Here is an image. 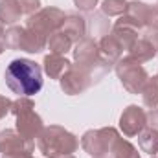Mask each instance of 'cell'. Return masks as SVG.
I'll return each instance as SVG.
<instances>
[{"instance_id": "4316f807", "label": "cell", "mask_w": 158, "mask_h": 158, "mask_svg": "<svg viewBox=\"0 0 158 158\" xmlns=\"http://www.w3.org/2000/svg\"><path fill=\"white\" fill-rule=\"evenodd\" d=\"M74 4H76V7H77L79 11H83V13H90V11L96 9L98 0H74Z\"/></svg>"}, {"instance_id": "d590c367", "label": "cell", "mask_w": 158, "mask_h": 158, "mask_svg": "<svg viewBox=\"0 0 158 158\" xmlns=\"http://www.w3.org/2000/svg\"><path fill=\"white\" fill-rule=\"evenodd\" d=\"M156 6H158V2H156Z\"/></svg>"}, {"instance_id": "ba28073f", "label": "cell", "mask_w": 158, "mask_h": 158, "mask_svg": "<svg viewBox=\"0 0 158 158\" xmlns=\"http://www.w3.org/2000/svg\"><path fill=\"white\" fill-rule=\"evenodd\" d=\"M149 13H151V6L145 2H129L127 11L114 22V26H125V28H132V30H143L149 26Z\"/></svg>"}, {"instance_id": "8992f818", "label": "cell", "mask_w": 158, "mask_h": 158, "mask_svg": "<svg viewBox=\"0 0 158 158\" xmlns=\"http://www.w3.org/2000/svg\"><path fill=\"white\" fill-rule=\"evenodd\" d=\"M64 19H66V13L63 9H59V7H42L37 13L28 17L26 28L37 31L39 35L48 39V35H52V33L61 30Z\"/></svg>"}, {"instance_id": "e0dca14e", "label": "cell", "mask_w": 158, "mask_h": 158, "mask_svg": "<svg viewBox=\"0 0 158 158\" xmlns=\"http://www.w3.org/2000/svg\"><path fill=\"white\" fill-rule=\"evenodd\" d=\"M88 28H90V35H92L94 39H96V37H105V35L110 33V28H112L110 17H107L105 13L98 11V13L92 15L90 22H88Z\"/></svg>"}, {"instance_id": "44dd1931", "label": "cell", "mask_w": 158, "mask_h": 158, "mask_svg": "<svg viewBox=\"0 0 158 158\" xmlns=\"http://www.w3.org/2000/svg\"><path fill=\"white\" fill-rule=\"evenodd\" d=\"M110 158H140V153L129 140H123L119 136L110 151Z\"/></svg>"}, {"instance_id": "f546056e", "label": "cell", "mask_w": 158, "mask_h": 158, "mask_svg": "<svg viewBox=\"0 0 158 158\" xmlns=\"http://www.w3.org/2000/svg\"><path fill=\"white\" fill-rule=\"evenodd\" d=\"M149 26H156V28H158V6H151V13H149Z\"/></svg>"}, {"instance_id": "f1b7e54d", "label": "cell", "mask_w": 158, "mask_h": 158, "mask_svg": "<svg viewBox=\"0 0 158 158\" xmlns=\"http://www.w3.org/2000/svg\"><path fill=\"white\" fill-rule=\"evenodd\" d=\"M147 125H149L151 129L158 131V107L156 109H151V110L147 112Z\"/></svg>"}, {"instance_id": "3957f363", "label": "cell", "mask_w": 158, "mask_h": 158, "mask_svg": "<svg viewBox=\"0 0 158 158\" xmlns=\"http://www.w3.org/2000/svg\"><path fill=\"white\" fill-rule=\"evenodd\" d=\"M118 138H119L118 131L112 129V127L86 131L81 138V147L92 158H109Z\"/></svg>"}, {"instance_id": "6da1fadb", "label": "cell", "mask_w": 158, "mask_h": 158, "mask_svg": "<svg viewBox=\"0 0 158 158\" xmlns=\"http://www.w3.org/2000/svg\"><path fill=\"white\" fill-rule=\"evenodd\" d=\"M6 85L19 96H33L42 88V68L31 59H15L4 72Z\"/></svg>"}, {"instance_id": "d6a6232c", "label": "cell", "mask_w": 158, "mask_h": 158, "mask_svg": "<svg viewBox=\"0 0 158 158\" xmlns=\"http://www.w3.org/2000/svg\"><path fill=\"white\" fill-rule=\"evenodd\" d=\"M57 158H76L74 155H63V156H57Z\"/></svg>"}, {"instance_id": "1f68e13d", "label": "cell", "mask_w": 158, "mask_h": 158, "mask_svg": "<svg viewBox=\"0 0 158 158\" xmlns=\"http://www.w3.org/2000/svg\"><path fill=\"white\" fill-rule=\"evenodd\" d=\"M2 158H33V156H31V153H15V155H7V156Z\"/></svg>"}, {"instance_id": "9a60e30c", "label": "cell", "mask_w": 158, "mask_h": 158, "mask_svg": "<svg viewBox=\"0 0 158 158\" xmlns=\"http://www.w3.org/2000/svg\"><path fill=\"white\" fill-rule=\"evenodd\" d=\"M131 59H134V61H138V63H147V61H151L155 55H156V48L149 42V40H145L143 37H140V39H136V42L129 48V53H127Z\"/></svg>"}, {"instance_id": "cb8c5ba5", "label": "cell", "mask_w": 158, "mask_h": 158, "mask_svg": "<svg viewBox=\"0 0 158 158\" xmlns=\"http://www.w3.org/2000/svg\"><path fill=\"white\" fill-rule=\"evenodd\" d=\"M33 109H35L33 99L28 98V96H20L19 99H15V101L11 103V110H9V112L17 118V116L24 114V112H30V110H33Z\"/></svg>"}, {"instance_id": "7c38bea8", "label": "cell", "mask_w": 158, "mask_h": 158, "mask_svg": "<svg viewBox=\"0 0 158 158\" xmlns=\"http://www.w3.org/2000/svg\"><path fill=\"white\" fill-rule=\"evenodd\" d=\"M61 31L64 35H68V39L72 40V42H79L86 35V20L81 15L70 13V15H66L64 22L61 26Z\"/></svg>"}, {"instance_id": "7a4b0ae2", "label": "cell", "mask_w": 158, "mask_h": 158, "mask_svg": "<svg viewBox=\"0 0 158 158\" xmlns=\"http://www.w3.org/2000/svg\"><path fill=\"white\" fill-rule=\"evenodd\" d=\"M79 147L77 136L59 125L44 127L37 136V149L46 158H57L63 155H72Z\"/></svg>"}, {"instance_id": "5b68a950", "label": "cell", "mask_w": 158, "mask_h": 158, "mask_svg": "<svg viewBox=\"0 0 158 158\" xmlns=\"http://www.w3.org/2000/svg\"><path fill=\"white\" fill-rule=\"evenodd\" d=\"M114 70L118 74L119 81L123 85V88L129 92V94H140L143 85L147 83V72L145 68L142 66V63L131 59L129 55H125L123 59H119L118 63L114 64Z\"/></svg>"}, {"instance_id": "4fadbf2b", "label": "cell", "mask_w": 158, "mask_h": 158, "mask_svg": "<svg viewBox=\"0 0 158 158\" xmlns=\"http://www.w3.org/2000/svg\"><path fill=\"white\" fill-rule=\"evenodd\" d=\"M42 64H44V72H46L52 79H61V77H63V74L70 68V64H72V63H70L64 55L50 53V55H46V57H44Z\"/></svg>"}, {"instance_id": "836d02e7", "label": "cell", "mask_w": 158, "mask_h": 158, "mask_svg": "<svg viewBox=\"0 0 158 158\" xmlns=\"http://www.w3.org/2000/svg\"><path fill=\"white\" fill-rule=\"evenodd\" d=\"M151 158H156V156H151Z\"/></svg>"}, {"instance_id": "9c48e42d", "label": "cell", "mask_w": 158, "mask_h": 158, "mask_svg": "<svg viewBox=\"0 0 158 158\" xmlns=\"http://www.w3.org/2000/svg\"><path fill=\"white\" fill-rule=\"evenodd\" d=\"M147 127V112L138 105H129L119 116V129L127 138L138 136Z\"/></svg>"}, {"instance_id": "30bf717a", "label": "cell", "mask_w": 158, "mask_h": 158, "mask_svg": "<svg viewBox=\"0 0 158 158\" xmlns=\"http://www.w3.org/2000/svg\"><path fill=\"white\" fill-rule=\"evenodd\" d=\"M35 142L26 140L13 129H6L0 132V153L2 156L15 155V153H33Z\"/></svg>"}, {"instance_id": "e575fe53", "label": "cell", "mask_w": 158, "mask_h": 158, "mask_svg": "<svg viewBox=\"0 0 158 158\" xmlns=\"http://www.w3.org/2000/svg\"><path fill=\"white\" fill-rule=\"evenodd\" d=\"M156 77H158V74H156Z\"/></svg>"}, {"instance_id": "52a82bcc", "label": "cell", "mask_w": 158, "mask_h": 158, "mask_svg": "<svg viewBox=\"0 0 158 158\" xmlns=\"http://www.w3.org/2000/svg\"><path fill=\"white\" fill-rule=\"evenodd\" d=\"M61 81V88L64 94L68 96H77L83 94L85 90H88L94 85V79L90 76V72L79 64H70V68L63 74Z\"/></svg>"}, {"instance_id": "d6986e66", "label": "cell", "mask_w": 158, "mask_h": 158, "mask_svg": "<svg viewBox=\"0 0 158 158\" xmlns=\"http://www.w3.org/2000/svg\"><path fill=\"white\" fill-rule=\"evenodd\" d=\"M72 40L68 39V35H64L61 30L59 31H55V33H52L50 37H48V48H50V53H57V55H63V53H66L70 48H72Z\"/></svg>"}, {"instance_id": "83f0119b", "label": "cell", "mask_w": 158, "mask_h": 158, "mask_svg": "<svg viewBox=\"0 0 158 158\" xmlns=\"http://www.w3.org/2000/svg\"><path fill=\"white\" fill-rule=\"evenodd\" d=\"M11 103H13V101H11L9 98H6V96L0 94V119L6 118V114L11 110Z\"/></svg>"}, {"instance_id": "ac0fdd59", "label": "cell", "mask_w": 158, "mask_h": 158, "mask_svg": "<svg viewBox=\"0 0 158 158\" xmlns=\"http://www.w3.org/2000/svg\"><path fill=\"white\" fill-rule=\"evenodd\" d=\"M138 145L143 153L151 155V156H156L158 153V131L155 129H143L140 134H138Z\"/></svg>"}, {"instance_id": "7402d4cb", "label": "cell", "mask_w": 158, "mask_h": 158, "mask_svg": "<svg viewBox=\"0 0 158 158\" xmlns=\"http://www.w3.org/2000/svg\"><path fill=\"white\" fill-rule=\"evenodd\" d=\"M112 33L116 35V39L119 40V44H121V48L123 50H127L129 52V48L136 42L138 39V31L136 30H132V28H125V26H112Z\"/></svg>"}, {"instance_id": "d4e9b609", "label": "cell", "mask_w": 158, "mask_h": 158, "mask_svg": "<svg viewBox=\"0 0 158 158\" xmlns=\"http://www.w3.org/2000/svg\"><path fill=\"white\" fill-rule=\"evenodd\" d=\"M20 9H22V15H33L40 9V0H17Z\"/></svg>"}, {"instance_id": "5bb4252c", "label": "cell", "mask_w": 158, "mask_h": 158, "mask_svg": "<svg viewBox=\"0 0 158 158\" xmlns=\"http://www.w3.org/2000/svg\"><path fill=\"white\" fill-rule=\"evenodd\" d=\"M98 44H99V52H101V55H103L107 61H110L112 64H116V63L119 61L123 48H121L119 40L116 39V35H114L112 31H110L109 35L101 37V39L98 40Z\"/></svg>"}, {"instance_id": "2e32d148", "label": "cell", "mask_w": 158, "mask_h": 158, "mask_svg": "<svg viewBox=\"0 0 158 158\" xmlns=\"http://www.w3.org/2000/svg\"><path fill=\"white\" fill-rule=\"evenodd\" d=\"M22 9L17 0H0V22L13 26L17 20H20Z\"/></svg>"}, {"instance_id": "277c9868", "label": "cell", "mask_w": 158, "mask_h": 158, "mask_svg": "<svg viewBox=\"0 0 158 158\" xmlns=\"http://www.w3.org/2000/svg\"><path fill=\"white\" fill-rule=\"evenodd\" d=\"M48 39L26 26H11L6 31V46L9 50H22L28 53H39L46 48Z\"/></svg>"}, {"instance_id": "ffe728a7", "label": "cell", "mask_w": 158, "mask_h": 158, "mask_svg": "<svg viewBox=\"0 0 158 158\" xmlns=\"http://www.w3.org/2000/svg\"><path fill=\"white\" fill-rule=\"evenodd\" d=\"M142 101L145 107L149 109H156L158 107V77L155 76L153 79H147V83L142 88Z\"/></svg>"}, {"instance_id": "603a6c76", "label": "cell", "mask_w": 158, "mask_h": 158, "mask_svg": "<svg viewBox=\"0 0 158 158\" xmlns=\"http://www.w3.org/2000/svg\"><path fill=\"white\" fill-rule=\"evenodd\" d=\"M129 2L125 0H103L101 4V13H105L107 17H121L127 11Z\"/></svg>"}, {"instance_id": "4dcf8cb0", "label": "cell", "mask_w": 158, "mask_h": 158, "mask_svg": "<svg viewBox=\"0 0 158 158\" xmlns=\"http://www.w3.org/2000/svg\"><path fill=\"white\" fill-rule=\"evenodd\" d=\"M6 48H7V46H6V30H4V24L0 22V55L4 53Z\"/></svg>"}, {"instance_id": "484cf974", "label": "cell", "mask_w": 158, "mask_h": 158, "mask_svg": "<svg viewBox=\"0 0 158 158\" xmlns=\"http://www.w3.org/2000/svg\"><path fill=\"white\" fill-rule=\"evenodd\" d=\"M145 40H149L155 48L158 50V28L156 26H147L143 28V35H142Z\"/></svg>"}, {"instance_id": "8fae6325", "label": "cell", "mask_w": 158, "mask_h": 158, "mask_svg": "<svg viewBox=\"0 0 158 158\" xmlns=\"http://www.w3.org/2000/svg\"><path fill=\"white\" fill-rule=\"evenodd\" d=\"M42 129H44V123L35 110H30V112L17 116V129L15 131L20 136H24L26 140H35Z\"/></svg>"}]
</instances>
